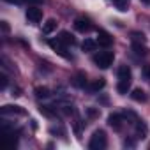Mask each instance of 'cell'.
<instances>
[{
    "mask_svg": "<svg viewBox=\"0 0 150 150\" xmlns=\"http://www.w3.org/2000/svg\"><path fill=\"white\" fill-rule=\"evenodd\" d=\"M131 39H132V42H143V44H145V41H146L143 32H132V34H131Z\"/></svg>",
    "mask_w": 150,
    "mask_h": 150,
    "instance_id": "cell-22",
    "label": "cell"
},
{
    "mask_svg": "<svg viewBox=\"0 0 150 150\" xmlns=\"http://www.w3.org/2000/svg\"><path fill=\"white\" fill-rule=\"evenodd\" d=\"M111 42H113V37H111L108 32H104V30H99V34H97V44H99V46H104V48H108V46H111Z\"/></svg>",
    "mask_w": 150,
    "mask_h": 150,
    "instance_id": "cell-9",
    "label": "cell"
},
{
    "mask_svg": "<svg viewBox=\"0 0 150 150\" xmlns=\"http://www.w3.org/2000/svg\"><path fill=\"white\" fill-rule=\"evenodd\" d=\"M132 51L136 57H145L146 55V48L143 42H132Z\"/></svg>",
    "mask_w": 150,
    "mask_h": 150,
    "instance_id": "cell-14",
    "label": "cell"
},
{
    "mask_svg": "<svg viewBox=\"0 0 150 150\" xmlns=\"http://www.w3.org/2000/svg\"><path fill=\"white\" fill-rule=\"evenodd\" d=\"M6 2H9V4H21L23 0H6Z\"/></svg>",
    "mask_w": 150,
    "mask_h": 150,
    "instance_id": "cell-30",
    "label": "cell"
},
{
    "mask_svg": "<svg viewBox=\"0 0 150 150\" xmlns=\"http://www.w3.org/2000/svg\"><path fill=\"white\" fill-rule=\"evenodd\" d=\"M41 2H44V0H28V4H30V6H35V4H41Z\"/></svg>",
    "mask_w": 150,
    "mask_h": 150,
    "instance_id": "cell-28",
    "label": "cell"
},
{
    "mask_svg": "<svg viewBox=\"0 0 150 150\" xmlns=\"http://www.w3.org/2000/svg\"><path fill=\"white\" fill-rule=\"evenodd\" d=\"M2 115L6 117V115H25V110L21 108V106H13V104H7V106H4L2 108Z\"/></svg>",
    "mask_w": 150,
    "mask_h": 150,
    "instance_id": "cell-10",
    "label": "cell"
},
{
    "mask_svg": "<svg viewBox=\"0 0 150 150\" xmlns=\"http://www.w3.org/2000/svg\"><path fill=\"white\" fill-rule=\"evenodd\" d=\"M87 115H88L90 118L99 117V110H96V108H87Z\"/></svg>",
    "mask_w": 150,
    "mask_h": 150,
    "instance_id": "cell-25",
    "label": "cell"
},
{
    "mask_svg": "<svg viewBox=\"0 0 150 150\" xmlns=\"http://www.w3.org/2000/svg\"><path fill=\"white\" fill-rule=\"evenodd\" d=\"M141 76H143L145 81H150V65H143V69H141Z\"/></svg>",
    "mask_w": 150,
    "mask_h": 150,
    "instance_id": "cell-24",
    "label": "cell"
},
{
    "mask_svg": "<svg viewBox=\"0 0 150 150\" xmlns=\"http://www.w3.org/2000/svg\"><path fill=\"white\" fill-rule=\"evenodd\" d=\"M62 111H64L65 115H72V113H74V110H72V106H69V104H65V106H62Z\"/></svg>",
    "mask_w": 150,
    "mask_h": 150,
    "instance_id": "cell-26",
    "label": "cell"
},
{
    "mask_svg": "<svg viewBox=\"0 0 150 150\" xmlns=\"http://www.w3.org/2000/svg\"><path fill=\"white\" fill-rule=\"evenodd\" d=\"M71 83L76 87V88H85L87 85H88V80H87V74L85 72H76L72 76V80H71Z\"/></svg>",
    "mask_w": 150,
    "mask_h": 150,
    "instance_id": "cell-7",
    "label": "cell"
},
{
    "mask_svg": "<svg viewBox=\"0 0 150 150\" xmlns=\"http://www.w3.org/2000/svg\"><path fill=\"white\" fill-rule=\"evenodd\" d=\"M104 85H106V81H104V78H99V80H96L94 83H90V92H94V94H97L99 90H103L104 88Z\"/></svg>",
    "mask_w": 150,
    "mask_h": 150,
    "instance_id": "cell-15",
    "label": "cell"
},
{
    "mask_svg": "<svg viewBox=\"0 0 150 150\" xmlns=\"http://www.w3.org/2000/svg\"><path fill=\"white\" fill-rule=\"evenodd\" d=\"M131 81H132V74L129 65H120L118 67V83H117V92L120 96H125L131 90Z\"/></svg>",
    "mask_w": 150,
    "mask_h": 150,
    "instance_id": "cell-1",
    "label": "cell"
},
{
    "mask_svg": "<svg viewBox=\"0 0 150 150\" xmlns=\"http://www.w3.org/2000/svg\"><path fill=\"white\" fill-rule=\"evenodd\" d=\"M48 44H50V48H51V50H55L58 55H62L64 58H69V53H65V44H64L58 37H57V39H50V41H48Z\"/></svg>",
    "mask_w": 150,
    "mask_h": 150,
    "instance_id": "cell-5",
    "label": "cell"
},
{
    "mask_svg": "<svg viewBox=\"0 0 150 150\" xmlns=\"http://www.w3.org/2000/svg\"><path fill=\"white\" fill-rule=\"evenodd\" d=\"M34 92H35V97H37V99H48V97L51 96L48 87H35Z\"/></svg>",
    "mask_w": 150,
    "mask_h": 150,
    "instance_id": "cell-16",
    "label": "cell"
},
{
    "mask_svg": "<svg viewBox=\"0 0 150 150\" xmlns=\"http://www.w3.org/2000/svg\"><path fill=\"white\" fill-rule=\"evenodd\" d=\"M134 131H136V138H139V139H145L146 138V125H145L143 120H138L134 124Z\"/></svg>",
    "mask_w": 150,
    "mask_h": 150,
    "instance_id": "cell-11",
    "label": "cell"
},
{
    "mask_svg": "<svg viewBox=\"0 0 150 150\" xmlns=\"http://www.w3.org/2000/svg\"><path fill=\"white\" fill-rule=\"evenodd\" d=\"M141 2H143L145 6H150V0H141Z\"/></svg>",
    "mask_w": 150,
    "mask_h": 150,
    "instance_id": "cell-32",
    "label": "cell"
},
{
    "mask_svg": "<svg viewBox=\"0 0 150 150\" xmlns=\"http://www.w3.org/2000/svg\"><path fill=\"white\" fill-rule=\"evenodd\" d=\"M53 30H57V21L51 18V20H48V21L42 25V34H46V35H48V34H51Z\"/></svg>",
    "mask_w": 150,
    "mask_h": 150,
    "instance_id": "cell-17",
    "label": "cell"
},
{
    "mask_svg": "<svg viewBox=\"0 0 150 150\" xmlns=\"http://www.w3.org/2000/svg\"><path fill=\"white\" fill-rule=\"evenodd\" d=\"M106 145H108L106 132H104L103 129L94 131V134L90 136V141H88V148H90V150H104Z\"/></svg>",
    "mask_w": 150,
    "mask_h": 150,
    "instance_id": "cell-2",
    "label": "cell"
},
{
    "mask_svg": "<svg viewBox=\"0 0 150 150\" xmlns=\"http://www.w3.org/2000/svg\"><path fill=\"white\" fill-rule=\"evenodd\" d=\"M122 117H124V118H127V122H129V124H132V125L139 120V118H138V115H136L134 111H131V110H125V111L122 113Z\"/></svg>",
    "mask_w": 150,
    "mask_h": 150,
    "instance_id": "cell-18",
    "label": "cell"
},
{
    "mask_svg": "<svg viewBox=\"0 0 150 150\" xmlns=\"http://www.w3.org/2000/svg\"><path fill=\"white\" fill-rule=\"evenodd\" d=\"M25 16H27V20H28V23H39V21L42 20V11H41L37 6H28Z\"/></svg>",
    "mask_w": 150,
    "mask_h": 150,
    "instance_id": "cell-4",
    "label": "cell"
},
{
    "mask_svg": "<svg viewBox=\"0 0 150 150\" xmlns=\"http://www.w3.org/2000/svg\"><path fill=\"white\" fill-rule=\"evenodd\" d=\"M113 4L117 6V9H118V11L125 13V11H127V7H129V0H113Z\"/></svg>",
    "mask_w": 150,
    "mask_h": 150,
    "instance_id": "cell-21",
    "label": "cell"
},
{
    "mask_svg": "<svg viewBox=\"0 0 150 150\" xmlns=\"http://www.w3.org/2000/svg\"><path fill=\"white\" fill-rule=\"evenodd\" d=\"M115 60V55L113 51H99L96 57H94V64L101 69H108Z\"/></svg>",
    "mask_w": 150,
    "mask_h": 150,
    "instance_id": "cell-3",
    "label": "cell"
},
{
    "mask_svg": "<svg viewBox=\"0 0 150 150\" xmlns=\"http://www.w3.org/2000/svg\"><path fill=\"white\" fill-rule=\"evenodd\" d=\"M39 110H41V113L46 115V117H55V115H57V108H53V106H41Z\"/></svg>",
    "mask_w": 150,
    "mask_h": 150,
    "instance_id": "cell-20",
    "label": "cell"
},
{
    "mask_svg": "<svg viewBox=\"0 0 150 150\" xmlns=\"http://www.w3.org/2000/svg\"><path fill=\"white\" fill-rule=\"evenodd\" d=\"M2 28H4V32H9V27H7L6 21H2Z\"/></svg>",
    "mask_w": 150,
    "mask_h": 150,
    "instance_id": "cell-31",
    "label": "cell"
},
{
    "mask_svg": "<svg viewBox=\"0 0 150 150\" xmlns=\"http://www.w3.org/2000/svg\"><path fill=\"white\" fill-rule=\"evenodd\" d=\"M0 80H2V81H0V88H2V90H6V88H7V83H9L7 74H6V72H2V74H0Z\"/></svg>",
    "mask_w": 150,
    "mask_h": 150,
    "instance_id": "cell-23",
    "label": "cell"
},
{
    "mask_svg": "<svg viewBox=\"0 0 150 150\" xmlns=\"http://www.w3.org/2000/svg\"><path fill=\"white\" fill-rule=\"evenodd\" d=\"M124 146H129V148H134V141H131V139H125V141H124Z\"/></svg>",
    "mask_w": 150,
    "mask_h": 150,
    "instance_id": "cell-27",
    "label": "cell"
},
{
    "mask_svg": "<svg viewBox=\"0 0 150 150\" xmlns=\"http://www.w3.org/2000/svg\"><path fill=\"white\" fill-rule=\"evenodd\" d=\"M20 92H21L20 88H13V96H14V97H18V96H21Z\"/></svg>",
    "mask_w": 150,
    "mask_h": 150,
    "instance_id": "cell-29",
    "label": "cell"
},
{
    "mask_svg": "<svg viewBox=\"0 0 150 150\" xmlns=\"http://www.w3.org/2000/svg\"><path fill=\"white\" fill-rule=\"evenodd\" d=\"M108 125L113 127L115 131H120L122 125H124V117H122L120 113H113V115H110V117H108Z\"/></svg>",
    "mask_w": 150,
    "mask_h": 150,
    "instance_id": "cell-8",
    "label": "cell"
},
{
    "mask_svg": "<svg viewBox=\"0 0 150 150\" xmlns=\"http://www.w3.org/2000/svg\"><path fill=\"white\" fill-rule=\"evenodd\" d=\"M81 48H83V51H94V50L97 48V41L85 39V41H83V44H81Z\"/></svg>",
    "mask_w": 150,
    "mask_h": 150,
    "instance_id": "cell-19",
    "label": "cell"
},
{
    "mask_svg": "<svg viewBox=\"0 0 150 150\" xmlns=\"http://www.w3.org/2000/svg\"><path fill=\"white\" fill-rule=\"evenodd\" d=\"M131 99L136 101V103H145V101H146V94H145V90H141V88H134V90L131 92Z\"/></svg>",
    "mask_w": 150,
    "mask_h": 150,
    "instance_id": "cell-13",
    "label": "cell"
},
{
    "mask_svg": "<svg viewBox=\"0 0 150 150\" xmlns=\"http://www.w3.org/2000/svg\"><path fill=\"white\" fill-rule=\"evenodd\" d=\"M74 28H76L80 34H87L92 30V23L87 18H76L74 20Z\"/></svg>",
    "mask_w": 150,
    "mask_h": 150,
    "instance_id": "cell-6",
    "label": "cell"
},
{
    "mask_svg": "<svg viewBox=\"0 0 150 150\" xmlns=\"http://www.w3.org/2000/svg\"><path fill=\"white\" fill-rule=\"evenodd\" d=\"M58 39H60L65 46H72L74 42H76V41H74V37H72V34H69L67 30H62V32L58 34Z\"/></svg>",
    "mask_w": 150,
    "mask_h": 150,
    "instance_id": "cell-12",
    "label": "cell"
}]
</instances>
